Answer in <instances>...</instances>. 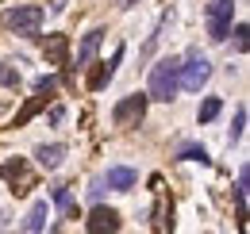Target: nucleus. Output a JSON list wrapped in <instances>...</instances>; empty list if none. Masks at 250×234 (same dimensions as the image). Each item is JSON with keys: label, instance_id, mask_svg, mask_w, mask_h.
I'll use <instances>...</instances> for the list:
<instances>
[{"label": "nucleus", "instance_id": "obj_2", "mask_svg": "<svg viewBox=\"0 0 250 234\" xmlns=\"http://www.w3.org/2000/svg\"><path fill=\"white\" fill-rule=\"evenodd\" d=\"M42 20H46L42 4H12V8L4 12V27L16 31V35H23V39H39Z\"/></svg>", "mask_w": 250, "mask_h": 234}, {"label": "nucleus", "instance_id": "obj_8", "mask_svg": "<svg viewBox=\"0 0 250 234\" xmlns=\"http://www.w3.org/2000/svg\"><path fill=\"white\" fill-rule=\"evenodd\" d=\"M100 42H104V27H93L85 39H81V46H77V58H73V65L77 69H85V65H93L96 50H100Z\"/></svg>", "mask_w": 250, "mask_h": 234}, {"label": "nucleus", "instance_id": "obj_21", "mask_svg": "<svg viewBox=\"0 0 250 234\" xmlns=\"http://www.w3.org/2000/svg\"><path fill=\"white\" fill-rule=\"evenodd\" d=\"M243 131H247V108H239V112H235V127H231V142H239V138H243Z\"/></svg>", "mask_w": 250, "mask_h": 234}, {"label": "nucleus", "instance_id": "obj_13", "mask_svg": "<svg viewBox=\"0 0 250 234\" xmlns=\"http://www.w3.org/2000/svg\"><path fill=\"white\" fill-rule=\"evenodd\" d=\"M46 219H50V207H46V200H35L31 211H27V219H23V231H27V234L46 231Z\"/></svg>", "mask_w": 250, "mask_h": 234}, {"label": "nucleus", "instance_id": "obj_4", "mask_svg": "<svg viewBox=\"0 0 250 234\" xmlns=\"http://www.w3.org/2000/svg\"><path fill=\"white\" fill-rule=\"evenodd\" d=\"M231 16H235V0H208V39L212 42H227Z\"/></svg>", "mask_w": 250, "mask_h": 234}, {"label": "nucleus", "instance_id": "obj_5", "mask_svg": "<svg viewBox=\"0 0 250 234\" xmlns=\"http://www.w3.org/2000/svg\"><path fill=\"white\" fill-rule=\"evenodd\" d=\"M212 77V61L204 54H188V61H181V88L185 92H200Z\"/></svg>", "mask_w": 250, "mask_h": 234}, {"label": "nucleus", "instance_id": "obj_1", "mask_svg": "<svg viewBox=\"0 0 250 234\" xmlns=\"http://www.w3.org/2000/svg\"><path fill=\"white\" fill-rule=\"evenodd\" d=\"M177 92H181V58H158L154 65H150L146 96H150V100H162V104H169Z\"/></svg>", "mask_w": 250, "mask_h": 234}, {"label": "nucleus", "instance_id": "obj_24", "mask_svg": "<svg viewBox=\"0 0 250 234\" xmlns=\"http://www.w3.org/2000/svg\"><path fill=\"white\" fill-rule=\"evenodd\" d=\"M116 4H120V8H135L139 0H116Z\"/></svg>", "mask_w": 250, "mask_h": 234}, {"label": "nucleus", "instance_id": "obj_18", "mask_svg": "<svg viewBox=\"0 0 250 234\" xmlns=\"http://www.w3.org/2000/svg\"><path fill=\"white\" fill-rule=\"evenodd\" d=\"M219 112H223V100H219V96H208V100L200 104V112H196V119H200V123H212V119H216Z\"/></svg>", "mask_w": 250, "mask_h": 234}, {"label": "nucleus", "instance_id": "obj_3", "mask_svg": "<svg viewBox=\"0 0 250 234\" xmlns=\"http://www.w3.org/2000/svg\"><path fill=\"white\" fill-rule=\"evenodd\" d=\"M146 104H150L146 92H131V96H124V100L112 108V123H116V127H139V123L146 119Z\"/></svg>", "mask_w": 250, "mask_h": 234}, {"label": "nucleus", "instance_id": "obj_20", "mask_svg": "<svg viewBox=\"0 0 250 234\" xmlns=\"http://www.w3.org/2000/svg\"><path fill=\"white\" fill-rule=\"evenodd\" d=\"M247 46H250V27H247V23H239V27H235V50L247 54Z\"/></svg>", "mask_w": 250, "mask_h": 234}, {"label": "nucleus", "instance_id": "obj_14", "mask_svg": "<svg viewBox=\"0 0 250 234\" xmlns=\"http://www.w3.org/2000/svg\"><path fill=\"white\" fill-rule=\"evenodd\" d=\"M50 200L62 211V219H77V200H73V192H69L65 184H54V188H50Z\"/></svg>", "mask_w": 250, "mask_h": 234}, {"label": "nucleus", "instance_id": "obj_7", "mask_svg": "<svg viewBox=\"0 0 250 234\" xmlns=\"http://www.w3.org/2000/svg\"><path fill=\"white\" fill-rule=\"evenodd\" d=\"M124 227V219H120V211H112V207H93V215L85 219V231L89 234H116Z\"/></svg>", "mask_w": 250, "mask_h": 234}, {"label": "nucleus", "instance_id": "obj_16", "mask_svg": "<svg viewBox=\"0 0 250 234\" xmlns=\"http://www.w3.org/2000/svg\"><path fill=\"white\" fill-rule=\"evenodd\" d=\"M46 100H50V96H46V92H39V96H31V100H27V104H23V112H20V116H16V123H12V127H23V123H27V119H31L35 112H42V108H46Z\"/></svg>", "mask_w": 250, "mask_h": 234}, {"label": "nucleus", "instance_id": "obj_15", "mask_svg": "<svg viewBox=\"0 0 250 234\" xmlns=\"http://www.w3.org/2000/svg\"><path fill=\"white\" fill-rule=\"evenodd\" d=\"M247 188H250V165L239 169V180H235V207H239V219H247Z\"/></svg>", "mask_w": 250, "mask_h": 234}, {"label": "nucleus", "instance_id": "obj_11", "mask_svg": "<svg viewBox=\"0 0 250 234\" xmlns=\"http://www.w3.org/2000/svg\"><path fill=\"white\" fill-rule=\"evenodd\" d=\"M62 161H65V146H62V142H50V146L42 142V146L35 150V165H39V169H46V173H50V169H58Z\"/></svg>", "mask_w": 250, "mask_h": 234}, {"label": "nucleus", "instance_id": "obj_6", "mask_svg": "<svg viewBox=\"0 0 250 234\" xmlns=\"http://www.w3.org/2000/svg\"><path fill=\"white\" fill-rule=\"evenodd\" d=\"M120 61H124V46H116V54H112L108 61H100L93 73H89V81H85V85H89V92H104V88H108V81L116 77Z\"/></svg>", "mask_w": 250, "mask_h": 234}, {"label": "nucleus", "instance_id": "obj_17", "mask_svg": "<svg viewBox=\"0 0 250 234\" xmlns=\"http://www.w3.org/2000/svg\"><path fill=\"white\" fill-rule=\"evenodd\" d=\"M177 161H200V165H212L208 150H204V146H196V142H185V146L177 150Z\"/></svg>", "mask_w": 250, "mask_h": 234}, {"label": "nucleus", "instance_id": "obj_19", "mask_svg": "<svg viewBox=\"0 0 250 234\" xmlns=\"http://www.w3.org/2000/svg\"><path fill=\"white\" fill-rule=\"evenodd\" d=\"M0 85H4V88H16V85H20V69H16L12 61H0Z\"/></svg>", "mask_w": 250, "mask_h": 234}, {"label": "nucleus", "instance_id": "obj_9", "mask_svg": "<svg viewBox=\"0 0 250 234\" xmlns=\"http://www.w3.org/2000/svg\"><path fill=\"white\" fill-rule=\"evenodd\" d=\"M104 184H108L112 192H131V188L139 184V173L127 169V165H112V169L104 173Z\"/></svg>", "mask_w": 250, "mask_h": 234}, {"label": "nucleus", "instance_id": "obj_10", "mask_svg": "<svg viewBox=\"0 0 250 234\" xmlns=\"http://www.w3.org/2000/svg\"><path fill=\"white\" fill-rule=\"evenodd\" d=\"M0 176H8L12 184H20V188H12L16 196H23V192L31 188V173H27V165H23V157H16V161H4V165H0Z\"/></svg>", "mask_w": 250, "mask_h": 234}, {"label": "nucleus", "instance_id": "obj_12", "mask_svg": "<svg viewBox=\"0 0 250 234\" xmlns=\"http://www.w3.org/2000/svg\"><path fill=\"white\" fill-rule=\"evenodd\" d=\"M42 54L50 65H65V54H69V39L65 35H46L42 39Z\"/></svg>", "mask_w": 250, "mask_h": 234}, {"label": "nucleus", "instance_id": "obj_22", "mask_svg": "<svg viewBox=\"0 0 250 234\" xmlns=\"http://www.w3.org/2000/svg\"><path fill=\"white\" fill-rule=\"evenodd\" d=\"M54 88H58V77H50V73H42V77L35 81V92H46V96H50Z\"/></svg>", "mask_w": 250, "mask_h": 234}, {"label": "nucleus", "instance_id": "obj_23", "mask_svg": "<svg viewBox=\"0 0 250 234\" xmlns=\"http://www.w3.org/2000/svg\"><path fill=\"white\" fill-rule=\"evenodd\" d=\"M46 119H50V127H62V119H65V108H62V104H58V108H50V116H46Z\"/></svg>", "mask_w": 250, "mask_h": 234}]
</instances>
